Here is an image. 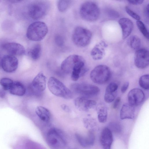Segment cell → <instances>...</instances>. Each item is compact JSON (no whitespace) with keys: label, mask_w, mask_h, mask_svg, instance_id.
Masks as SVG:
<instances>
[{"label":"cell","mask_w":149,"mask_h":149,"mask_svg":"<svg viewBox=\"0 0 149 149\" xmlns=\"http://www.w3.org/2000/svg\"><path fill=\"white\" fill-rule=\"evenodd\" d=\"M46 77L42 72L39 73L31 82V86L33 91L38 93L43 91L46 88Z\"/></svg>","instance_id":"obj_14"},{"label":"cell","mask_w":149,"mask_h":149,"mask_svg":"<svg viewBox=\"0 0 149 149\" xmlns=\"http://www.w3.org/2000/svg\"><path fill=\"white\" fill-rule=\"evenodd\" d=\"M41 47L38 44L35 45L28 52V55L33 60H38L40 57L41 53Z\"/></svg>","instance_id":"obj_24"},{"label":"cell","mask_w":149,"mask_h":149,"mask_svg":"<svg viewBox=\"0 0 149 149\" xmlns=\"http://www.w3.org/2000/svg\"><path fill=\"white\" fill-rule=\"evenodd\" d=\"M96 110L99 121L101 123L106 122L107 120L108 109L106 105L100 103L97 106Z\"/></svg>","instance_id":"obj_22"},{"label":"cell","mask_w":149,"mask_h":149,"mask_svg":"<svg viewBox=\"0 0 149 149\" xmlns=\"http://www.w3.org/2000/svg\"><path fill=\"white\" fill-rule=\"evenodd\" d=\"M74 103L76 107L80 111H87L90 109V100L85 97L81 96L77 97Z\"/></svg>","instance_id":"obj_19"},{"label":"cell","mask_w":149,"mask_h":149,"mask_svg":"<svg viewBox=\"0 0 149 149\" xmlns=\"http://www.w3.org/2000/svg\"><path fill=\"white\" fill-rule=\"evenodd\" d=\"M111 71L109 68L104 65L95 67L91 71L90 77L94 83L103 84L107 82L111 77Z\"/></svg>","instance_id":"obj_8"},{"label":"cell","mask_w":149,"mask_h":149,"mask_svg":"<svg viewBox=\"0 0 149 149\" xmlns=\"http://www.w3.org/2000/svg\"><path fill=\"white\" fill-rule=\"evenodd\" d=\"M13 82L12 80L8 78H3L0 79V84L4 91L9 90Z\"/></svg>","instance_id":"obj_28"},{"label":"cell","mask_w":149,"mask_h":149,"mask_svg":"<svg viewBox=\"0 0 149 149\" xmlns=\"http://www.w3.org/2000/svg\"><path fill=\"white\" fill-rule=\"evenodd\" d=\"M72 1L70 0H59L57 2L58 8L60 12L65 11L70 6Z\"/></svg>","instance_id":"obj_26"},{"label":"cell","mask_w":149,"mask_h":149,"mask_svg":"<svg viewBox=\"0 0 149 149\" xmlns=\"http://www.w3.org/2000/svg\"><path fill=\"white\" fill-rule=\"evenodd\" d=\"M49 5L46 1L38 0L31 3L28 8V14L32 19L37 20L42 18L49 10Z\"/></svg>","instance_id":"obj_6"},{"label":"cell","mask_w":149,"mask_h":149,"mask_svg":"<svg viewBox=\"0 0 149 149\" xmlns=\"http://www.w3.org/2000/svg\"><path fill=\"white\" fill-rule=\"evenodd\" d=\"M55 41L56 44L59 47L63 46L65 42L63 38L59 34H57L55 36Z\"/></svg>","instance_id":"obj_34"},{"label":"cell","mask_w":149,"mask_h":149,"mask_svg":"<svg viewBox=\"0 0 149 149\" xmlns=\"http://www.w3.org/2000/svg\"><path fill=\"white\" fill-rule=\"evenodd\" d=\"M61 69L65 73L70 74L72 79L74 81L84 75L88 70L84 58L76 54L70 55L64 60Z\"/></svg>","instance_id":"obj_1"},{"label":"cell","mask_w":149,"mask_h":149,"mask_svg":"<svg viewBox=\"0 0 149 149\" xmlns=\"http://www.w3.org/2000/svg\"><path fill=\"white\" fill-rule=\"evenodd\" d=\"M46 140L48 145L53 149H62L66 144L62 132L55 128H52L48 131Z\"/></svg>","instance_id":"obj_7"},{"label":"cell","mask_w":149,"mask_h":149,"mask_svg":"<svg viewBox=\"0 0 149 149\" xmlns=\"http://www.w3.org/2000/svg\"><path fill=\"white\" fill-rule=\"evenodd\" d=\"M36 113L39 118L42 121L48 122L51 117V114L49 110L42 106H38L36 109Z\"/></svg>","instance_id":"obj_23"},{"label":"cell","mask_w":149,"mask_h":149,"mask_svg":"<svg viewBox=\"0 0 149 149\" xmlns=\"http://www.w3.org/2000/svg\"><path fill=\"white\" fill-rule=\"evenodd\" d=\"M92 37V33L89 30L82 26H78L74 30L72 40L76 45L83 47L87 46L89 44Z\"/></svg>","instance_id":"obj_5"},{"label":"cell","mask_w":149,"mask_h":149,"mask_svg":"<svg viewBox=\"0 0 149 149\" xmlns=\"http://www.w3.org/2000/svg\"><path fill=\"white\" fill-rule=\"evenodd\" d=\"M100 141L104 149H111L113 139L111 130L105 128L102 130L100 137Z\"/></svg>","instance_id":"obj_16"},{"label":"cell","mask_w":149,"mask_h":149,"mask_svg":"<svg viewBox=\"0 0 149 149\" xmlns=\"http://www.w3.org/2000/svg\"><path fill=\"white\" fill-rule=\"evenodd\" d=\"M148 9H149V6L148 4H147L146 7L145 8L144 10V13L145 16L146 17L148 18Z\"/></svg>","instance_id":"obj_39"},{"label":"cell","mask_w":149,"mask_h":149,"mask_svg":"<svg viewBox=\"0 0 149 149\" xmlns=\"http://www.w3.org/2000/svg\"><path fill=\"white\" fill-rule=\"evenodd\" d=\"M106 12L108 17L111 19H116L119 17V13L114 10L108 9Z\"/></svg>","instance_id":"obj_32"},{"label":"cell","mask_w":149,"mask_h":149,"mask_svg":"<svg viewBox=\"0 0 149 149\" xmlns=\"http://www.w3.org/2000/svg\"><path fill=\"white\" fill-rule=\"evenodd\" d=\"M47 85L49 91L54 95L66 99L72 97L71 91L56 78L52 77H50Z\"/></svg>","instance_id":"obj_4"},{"label":"cell","mask_w":149,"mask_h":149,"mask_svg":"<svg viewBox=\"0 0 149 149\" xmlns=\"http://www.w3.org/2000/svg\"><path fill=\"white\" fill-rule=\"evenodd\" d=\"M21 1L20 0H11L10 1L11 3H17L20 2Z\"/></svg>","instance_id":"obj_40"},{"label":"cell","mask_w":149,"mask_h":149,"mask_svg":"<svg viewBox=\"0 0 149 149\" xmlns=\"http://www.w3.org/2000/svg\"><path fill=\"white\" fill-rule=\"evenodd\" d=\"M128 45L132 49L136 50L139 49L141 45L140 38L136 36H131L127 40Z\"/></svg>","instance_id":"obj_25"},{"label":"cell","mask_w":149,"mask_h":149,"mask_svg":"<svg viewBox=\"0 0 149 149\" xmlns=\"http://www.w3.org/2000/svg\"><path fill=\"white\" fill-rule=\"evenodd\" d=\"M135 107L129 103L123 105L120 112V118L122 120L133 119L134 117Z\"/></svg>","instance_id":"obj_18"},{"label":"cell","mask_w":149,"mask_h":149,"mask_svg":"<svg viewBox=\"0 0 149 149\" xmlns=\"http://www.w3.org/2000/svg\"><path fill=\"white\" fill-rule=\"evenodd\" d=\"M48 31V27L45 23L41 21L35 22L28 26L26 36L31 40L40 41L45 37Z\"/></svg>","instance_id":"obj_2"},{"label":"cell","mask_w":149,"mask_h":149,"mask_svg":"<svg viewBox=\"0 0 149 149\" xmlns=\"http://www.w3.org/2000/svg\"><path fill=\"white\" fill-rule=\"evenodd\" d=\"M137 26L141 32L147 39H149V32L144 24L141 21L136 22Z\"/></svg>","instance_id":"obj_29"},{"label":"cell","mask_w":149,"mask_h":149,"mask_svg":"<svg viewBox=\"0 0 149 149\" xmlns=\"http://www.w3.org/2000/svg\"><path fill=\"white\" fill-rule=\"evenodd\" d=\"M79 14L84 20L90 22L97 20L100 15V10L97 5L92 1H86L81 5Z\"/></svg>","instance_id":"obj_3"},{"label":"cell","mask_w":149,"mask_h":149,"mask_svg":"<svg viewBox=\"0 0 149 149\" xmlns=\"http://www.w3.org/2000/svg\"><path fill=\"white\" fill-rule=\"evenodd\" d=\"M125 10L127 13L132 18L137 21L140 20L141 18L140 16L131 10L129 7L126 6L125 7Z\"/></svg>","instance_id":"obj_31"},{"label":"cell","mask_w":149,"mask_h":149,"mask_svg":"<svg viewBox=\"0 0 149 149\" xmlns=\"http://www.w3.org/2000/svg\"><path fill=\"white\" fill-rule=\"evenodd\" d=\"M116 96V93H105L104 96V100L106 102L110 103L113 101Z\"/></svg>","instance_id":"obj_33"},{"label":"cell","mask_w":149,"mask_h":149,"mask_svg":"<svg viewBox=\"0 0 149 149\" xmlns=\"http://www.w3.org/2000/svg\"><path fill=\"white\" fill-rule=\"evenodd\" d=\"M127 97L128 103L135 107L140 105L143 101L145 94L141 89L134 88L129 92Z\"/></svg>","instance_id":"obj_12"},{"label":"cell","mask_w":149,"mask_h":149,"mask_svg":"<svg viewBox=\"0 0 149 149\" xmlns=\"http://www.w3.org/2000/svg\"><path fill=\"white\" fill-rule=\"evenodd\" d=\"M71 89L82 96L91 97L97 95L100 93L99 88L94 85L84 83H75L71 85Z\"/></svg>","instance_id":"obj_9"},{"label":"cell","mask_w":149,"mask_h":149,"mask_svg":"<svg viewBox=\"0 0 149 149\" xmlns=\"http://www.w3.org/2000/svg\"><path fill=\"white\" fill-rule=\"evenodd\" d=\"M149 75L148 74L143 75L140 77L139 80L140 86L145 90H148L149 88Z\"/></svg>","instance_id":"obj_27"},{"label":"cell","mask_w":149,"mask_h":149,"mask_svg":"<svg viewBox=\"0 0 149 149\" xmlns=\"http://www.w3.org/2000/svg\"><path fill=\"white\" fill-rule=\"evenodd\" d=\"M118 23L122 29L123 39H125L130 35L132 31L133 23L130 19L127 18L120 19Z\"/></svg>","instance_id":"obj_17"},{"label":"cell","mask_w":149,"mask_h":149,"mask_svg":"<svg viewBox=\"0 0 149 149\" xmlns=\"http://www.w3.org/2000/svg\"><path fill=\"white\" fill-rule=\"evenodd\" d=\"M120 100L121 99L120 97H117L113 105V108L114 109H116L118 107L120 103Z\"/></svg>","instance_id":"obj_37"},{"label":"cell","mask_w":149,"mask_h":149,"mask_svg":"<svg viewBox=\"0 0 149 149\" xmlns=\"http://www.w3.org/2000/svg\"><path fill=\"white\" fill-rule=\"evenodd\" d=\"M127 1L130 3L134 5H138L142 4L143 1V0H129Z\"/></svg>","instance_id":"obj_36"},{"label":"cell","mask_w":149,"mask_h":149,"mask_svg":"<svg viewBox=\"0 0 149 149\" xmlns=\"http://www.w3.org/2000/svg\"><path fill=\"white\" fill-rule=\"evenodd\" d=\"M2 48L13 56H22L25 52L24 47L21 45L16 42H9L4 43L2 45Z\"/></svg>","instance_id":"obj_13"},{"label":"cell","mask_w":149,"mask_h":149,"mask_svg":"<svg viewBox=\"0 0 149 149\" xmlns=\"http://www.w3.org/2000/svg\"><path fill=\"white\" fill-rule=\"evenodd\" d=\"M134 63L136 66L140 69L147 67L149 64L148 50L145 49H140L136 50L134 57Z\"/></svg>","instance_id":"obj_10"},{"label":"cell","mask_w":149,"mask_h":149,"mask_svg":"<svg viewBox=\"0 0 149 149\" xmlns=\"http://www.w3.org/2000/svg\"><path fill=\"white\" fill-rule=\"evenodd\" d=\"M118 86L116 83L111 82L107 86L105 92L113 93H116V91L118 88Z\"/></svg>","instance_id":"obj_30"},{"label":"cell","mask_w":149,"mask_h":149,"mask_svg":"<svg viewBox=\"0 0 149 149\" xmlns=\"http://www.w3.org/2000/svg\"><path fill=\"white\" fill-rule=\"evenodd\" d=\"M9 91L12 95L22 96L25 94L26 89L22 83L19 81H16L13 82Z\"/></svg>","instance_id":"obj_21"},{"label":"cell","mask_w":149,"mask_h":149,"mask_svg":"<svg viewBox=\"0 0 149 149\" xmlns=\"http://www.w3.org/2000/svg\"><path fill=\"white\" fill-rule=\"evenodd\" d=\"M129 85V83L128 81L125 82L122 86L121 91L123 93H125L127 90Z\"/></svg>","instance_id":"obj_35"},{"label":"cell","mask_w":149,"mask_h":149,"mask_svg":"<svg viewBox=\"0 0 149 149\" xmlns=\"http://www.w3.org/2000/svg\"><path fill=\"white\" fill-rule=\"evenodd\" d=\"M18 65V60L14 56L7 55L1 58V65L3 70L7 72L11 73L15 71Z\"/></svg>","instance_id":"obj_11"},{"label":"cell","mask_w":149,"mask_h":149,"mask_svg":"<svg viewBox=\"0 0 149 149\" xmlns=\"http://www.w3.org/2000/svg\"><path fill=\"white\" fill-rule=\"evenodd\" d=\"M76 138L80 144L84 147H88L93 145L95 141V136L90 132L88 136H84L79 134H75Z\"/></svg>","instance_id":"obj_20"},{"label":"cell","mask_w":149,"mask_h":149,"mask_svg":"<svg viewBox=\"0 0 149 149\" xmlns=\"http://www.w3.org/2000/svg\"><path fill=\"white\" fill-rule=\"evenodd\" d=\"M1 56H0V66L1 65Z\"/></svg>","instance_id":"obj_41"},{"label":"cell","mask_w":149,"mask_h":149,"mask_svg":"<svg viewBox=\"0 0 149 149\" xmlns=\"http://www.w3.org/2000/svg\"><path fill=\"white\" fill-rule=\"evenodd\" d=\"M61 108L64 111L67 112H69L70 111V109L69 107L65 104H63L61 105Z\"/></svg>","instance_id":"obj_38"},{"label":"cell","mask_w":149,"mask_h":149,"mask_svg":"<svg viewBox=\"0 0 149 149\" xmlns=\"http://www.w3.org/2000/svg\"><path fill=\"white\" fill-rule=\"evenodd\" d=\"M107 45L103 41H101L96 44L92 49L91 55L93 59L99 60L103 58L105 54V49Z\"/></svg>","instance_id":"obj_15"}]
</instances>
